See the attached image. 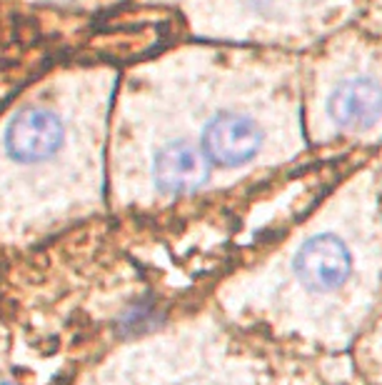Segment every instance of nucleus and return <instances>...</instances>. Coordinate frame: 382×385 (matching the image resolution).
<instances>
[{"mask_svg": "<svg viewBox=\"0 0 382 385\" xmlns=\"http://www.w3.org/2000/svg\"><path fill=\"white\" fill-rule=\"evenodd\" d=\"M328 113L335 126L360 130L382 116V88L367 78L343 80L328 98Z\"/></svg>", "mask_w": 382, "mask_h": 385, "instance_id": "20e7f679", "label": "nucleus"}, {"mask_svg": "<svg viewBox=\"0 0 382 385\" xmlns=\"http://www.w3.org/2000/svg\"><path fill=\"white\" fill-rule=\"evenodd\" d=\"M66 140L63 121L50 110H20L6 130V150L18 163H40L53 158Z\"/></svg>", "mask_w": 382, "mask_h": 385, "instance_id": "f03ea898", "label": "nucleus"}, {"mask_svg": "<svg viewBox=\"0 0 382 385\" xmlns=\"http://www.w3.org/2000/svg\"><path fill=\"white\" fill-rule=\"evenodd\" d=\"M265 133L242 113H220L202 130V150L215 165L238 168L260 153Z\"/></svg>", "mask_w": 382, "mask_h": 385, "instance_id": "f257e3e1", "label": "nucleus"}, {"mask_svg": "<svg viewBox=\"0 0 382 385\" xmlns=\"http://www.w3.org/2000/svg\"><path fill=\"white\" fill-rule=\"evenodd\" d=\"M153 178L163 192L195 190L208 178V165L195 150V145H190L187 140H175L155 153Z\"/></svg>", "mask_w": 382, "mask_h": 385, "instance_id": "39448f33", "label": "nucleus"}, {"mask_svg": "<svg viewBox=\"0 0 382 385\" xmlns=\"http://www.w3.org/2000/svg\"><path fill=\"white\" fill-rule=\"evenodd\" d=\"M352 260L350 250L340 238L317 236L302 245L297 253L295 270L300 281L312 291H335L347 281Z\"/></svg>", "mask_w": 382, "mask_h": 385, "instance_id": "7ed1b4c3", "label": "nucleus"}]
</instances>
